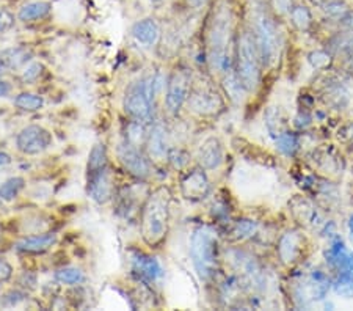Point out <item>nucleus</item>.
<instances>
[{
	"label": "nucleus",
	"mask_w": 353,
	"mask_h": 311,
	"mask_svg": "<svg viewBox=\"0 0 353 311\" xmlns=\"http://www.w3.org/2000/svg\"><path fill=\"white\" fill-rule=\"evenodd\" d=\"M254 230H256V225L254 222H252V220H241V222H237L232 234H236L237 239H243V237L253 234Z\"/></svg>",
	"instance_id": "nucleus-32"
},
{
	"label": "nucleus",
	"mask_w": 353,
	"mask_h": 311,
	"mask_svg": "<svg viewBox=\"0 0 353 311\" xmlns=\"http://www.w3.org/2000/svg\"><path fill=\"white\" fill-rule=\"evenodd\" d=\"M252 32L258 44L263 66H272L280 54V30L263 3H254L252 7Z\"/></svg>",
	"instance_id": "nucleus-4"
},
{
	"label": "nucleus",
	"mask_w": 353,
	"mask_h": 311,
	"mask_svg": "<svg viewBox=\"0 0 353 311\" xmlns=\"http://www.w3.org/2000/svg\"><path fill=\"white\" fill-rule=\"evenodd\" d=\"M0 60H2L3 66L10 68V70H18L32 60V50L22 46L8 48L0 52Z\"/></svg>",
	"instance_id": "nucleus-19"
},
{
	"label": "nucleus",
	"mask_w": 353,
	"mask_h": 311,
	"mask_svg": "<svg viewBox=\"0 0 353 311\" xmlns=\"http://www.w3.org/2000/svg\"><path fill=\"white\" fill-rule=\"evenodd\" d=\"M2 201H3V200H2V198H0V208H2Z\"/></svg>",
	"instance_id": "nucleus-42"
},
{
	"label": "nucleus",
	"mask_w": 353,
	"mask_h": 311,
	"mask_svg": "<svg viewBox=\"0 0 353 311\" xmlns=\"http://www.w3.org/2000/svg\"><path fill=\"white\" fill-rule=\"evenodd\" d=\"M349 226H350V236L353 237V217L350 219V225Z\"/></svg>",
	"instance_id": "nucleus-39"
},
{
	"label": "nucleus",
	"mask_w": 353,
	"mask_h": 311,
	"mask_svg": "<svg viewBox=\"0 0 353 311\" xmlns=\"http://www.w3.org/2000/svg\"><path fill=\"white\" fill-rule=\"evenodd\" d=\"M263 60L252 28H242L236 43V76L245 92H253L261 81Z\"/></svg>",
	"instance_id": "nucleus-3"
},
{
	"label": "nucleus",
	"mask_w": 353,
	"mask_h": 311,
	"mask_svg": "<svg viewBox=\"0 0 353 311\" xmlns=\"http://www.w3.org/2000/svg\"><path fill=\"white\" fill-rule=\"evenodd\" d=\"M146 148L148 154L154 161H163L168 156L167 132H165L163 124L156 123L151 128V131L146 135Z\"/></svg>",
	"instance_id": "nucleus-14"
},
{
	"label": "nucleus",
	"mask_w": 353,
	"mask_h": 311,
	"mask_svg": "<svg viewBox=\"0 0 353 311\" xmlns=\"http://www.w3.org/2000/svg\"><path fill=\"white\" fill-rule=\"evenodd\" d=\"M192 7H201V5L206 3V0H187Z\"/></svg>",
	"instance_id": "nucleus-38"
},
{
	"label": "nucleus",
	"mask_w": 353,
	"mask_h": 311,
	"mask_svg": "<svg viewBox=\"0 0 353 311\" xmlns=\"http://www.w3.org/2000/svg\"><path fill=\"white\" fill-rule=\"evenodd\" d=\"M290 21L292 24L299 28V30H308V28L312 26V16L311 11L303 7V5H294L292 10L289 11Z\"/></svg>",
	"instance_id": "nucleus-23"
},
{
	"label": "nucleus",
	"mask_w": 353,
	"mask_h": 311,
	"mask_svg": "<svg viewBox=\"0 0 353 311\" xmlns=\"http://www.w3.org/2000/svg\"><path fill=\"white\" fill-rule=\"evenodd\" d=\"M170 192L165 188L156 189L148 197L141 211V237L148 245L156 247L165 239L170 223Z\"/></svg>",
	"instance_id": "nucleus-2"
},
{
	"label": "nucleus",
	"mask_w": 353,
	"mask_h": 311,
	"mask_svg": "<svg viewBox=\"0 0 353 311\" xmlns=\"http://www.w3.org/2000/svg\"><path fill=\"white\" fill-rule=\"evenodd\" d=\"M57 236L54 233H46V234H33L22 237L14 244V248L22 253H43L48 252L50 247L55 245Z\"/></svg>",
	"instance_id": "nucleus-16"
},
{
	"label": "nucleus",
	"mask_w": 353,
	"mask_h": 311,
	"mask_svg": "<svg viewBox=\"0 0 353 311\" xmlns=\"http://www.w3.org/2000/svg\"><path fill=\"white\" fill-rule=\"evenodd\" d=\"M187 103H189L190 109L199 115H215L223 107V101H221L219 93L209 88L208 85L192 88Z\"/></svg>",
	"instance_id": "nucleus-9"
},
{
	"label": "nucleus",
	"mask_w": 353,
	"mask_h": 311,
	"mask_svg": "<svg viewBox=\"0 0 353 311\" xmlns=\"http://www.w3.org/2000/svg\"><path fill=\"white\" fill-rule=\"evenodd\" d=\"M273 8H275L276 13H289L294 7V0H272Z\"/></svg>",
	"instance_id": "nucleus-34"
},
{
	"label": "nucleus",
	"mask_w": 353,
	"mask_h": 311,
	"mask_svg": "<svg viewBox=\"0 0 353 311\" xmlns=\"http://www.w3.org/2000/svg\"><path fill=\"white\" fill-rule=\"evenodd\" d=\"M322 10L325 11L328 18L336 19V21H345L347 16H349L350 10L343 0H327L325 3L322 5Z\"/></svg>",
	"instance_id": "nucleus-25"
},
{
	"label": "nucleus",
	"mask_w": 353,
	"mask_h": 311,
	"mask_svg": "<svg viewBox=\"0 0 353 311\" xmlns=\"http://www.w3.org/2000/svg\"><path fill=\"white\" fill-rule=\"evenodd\" d=\"M181 192L190 201L204 200L210 192V183L203 167L193 168L181 181Z\"/></svg>",
	"instance_id": "nucleus-11"
},
{
	"label": "nucleus",
	"mask_w": 353,
	"mask_h": 311,
	"mask_svg": "<svg viewBox=\"0 0 353 311\" xmlns=\"http://www.w3.org/2000/svg\"><path fill=\"white\" fill-rule=\"evenodd\" d=\"M24 301H26V294L24 292H21L18 290H11L8 292H5L2 299H0V307H2V308H14Z\"/></svg>",
	"instance_id": "nucleus-28"
},
{
	"label": "nucleus",
	"mask_w": 353,
	"mask_h": 311,
	"mask_svg": "<svg viewBox=\"0 0 353 311\" xmlns=\"http://www.w3.org/2000/svg\"><path fill=\"white\" fill-rule=\"evenodd\" d=\"M192 90V71L189 68L179 66L170 74L165 94V106L172 113H178L187 103Z\"/></svg>",
	"instance_id": "nucleus-6"
},
{
	"label": "nucleus",
	"mask_w": 353,
	"mask_h": 311,
	"mask_svg": "<svg viewBox=\"0 0 353 311\" xmlns=\"http://www.w3.org/2000/svg\"><path fill=\"white\" fill-rule=\"evenodd\" d=\"M107 148L105 145L96 143L93 148H91L88 154V162H87V173H94L99 172V170L107 167Z\"/></svg>",
	"instance_id": "nucleus-21"
},
{
	"label": "nucleus",
	"mask_w": 353,
	"mask_h": 311,
	"mask_svg": "<svg viewBox=\"0 0 353 311\" xmlns=\"http://www.w3.org/2000/svg\"><path fill=\"white\" fill-rule=\"evenodd\" d=\"M152 103L150 96L145 93L141 82L134 83L128 90L126 98H124V110L132 120L148 123L152 120Z\"/></svg>",
	"instance_id": "nucleus-8"
},
{
	"label": "nucleus",
	"mask_w": 353,
	"mask_h": 311,
	"mask_svg": "<svg viewBox=\"0 0 353 311\" xmlns=\"http://www.w3.org/2000/svg\"><path fill=\"white\" fill-rule=\"evenodd\" d=\"M14 16L8 10H0V33H5L13 28Z\"/></svg>",
	"instance_id": "nucleus-33"
},
{
	"label": "nucleus",
	"mask_w": 353,
	"mask_h": 311,
	"mask_svg": "<svg viewBox=\"0 0 353 311\" xmlns=\"http://www.w3.org/2000/svg\"><path fill=\"white\" fill-rule=\"evenodd\" d=\"M0 292H2V281H0Z\"/></svg>",
	"instance_id": "nucleus-41"
},
{
	"label": "nucleus",
	"mask_w": 353,
	"mask_h": 311,
	"mask_svg": "<svg viewBox=\"0 0 353 311\" xmlns=\"http://www.w3.org/2000/svg\"><path fill=\"white\" fill-rule=\"evenodd\" d=\"M52 134L48 129L39 126V124H30L16 135V148L22 154L35 156L48 150L52 145Z\"/></svg>",
	"instance_id": "nucleus-7"
},
{
	"label": "nucleus",
	"mask_w": 353,
	"mask_h": 311,
	"mask_svg": "<svg viewBox=\"0 0 353 311\" xmlns=\"http://www.w3.org/2000/svg\"><path fill=\"white\" fill-rule=\"evenodd\" d=\"M43 65L38 63V61H33V63L28 65L21 74V81L24 83H33L35 81H38L39 76L43 74Z\"/></svg>",
	"instance_id": "nucleus-29"
},
{
	"label": "nucleus",
	"mask_w": 353,
	"mask_h": 311,
	"mask_svg": "<svg viewBox=\"0 0 353 311\" xmlns=\"http://www.w3.org/2000/svg\"><path fill=\"white\" fill-rule=\"evenodd\" d=\"M223 162V148L217 137H209L199 148V163L204 170H215Z\"/></svg>",
	"instance_id": "nucleus-15"
},
{
	"label": "nucleus",
	"mask_w": 353,
	"mask_h": 311,
	"mask_svg": "<svg viewBox=\"0 0 353 311\" xmlns=\"http://www.w3.org/2000/svg\"><path fill=\"white\" fill-rule=\"evenodd\" d=\"M11 275H13V268L3 258H0V281L10 280Z\"/></svg>",
	"instance_id": "nucleus-35"
},
{
	"label": "nucleus",
	"mask_w": 353,
	"mask_h": 311,
	"mask_svg": "<svg viewBox=\"0 0 353 311\" xmlns=\"http://www.w3.org/2000/svg\"><path fill=\"white\" fill-rule=\"evenodd\" d=\"M3 63H2V60H0V74H2V70H3Z\"/></svg>",
	"instance_id": "nucleus-40"
},
{
	"label": "nucleus",
	"mask_w": 353,
	"mask_h": 311,
	"mask_svg": "<svg viewBox=\"0 0 353 311\" xmlns=\"http://www.w3.org/2000/svg\"><path fill=\"white\" fill-rule=\"evenodd\" d=\"M87 192L88 195L93 198L96 203H104L110 201L113 197V190H115V185H113V179L110 174L109 167L99 170V172L94 173H87Z\"/></svg>",
	"instance_id": "nucleus-12"
},
{
	"label": "nucleus",
	"mask_w": 353,
	"mask_h": 311,
	"mask_svg": "<svg viewBox=\"0 0 353 311\" xmlns=\"http://www.w3.org/2000/svg\"><path fill=\"white\" fill-rule=\"evenodd\" d=\"M146 135H148V134H146V131H145L143 123L134 120L132 123L129 124V128H128L126 140L129 141V143L139 146V143H141V141H143V140L146 141Z\"/></svg>",
	"instance_id": "nucleus-27"
},
{
	"label": "nucleus",
	"mask_w": 353,
	"mask_h": 311,
	"mask_svg": "<svg viewBox=\"0 0 353 311\" xmlns=\"http://www.w3.org/2000/svg\"><path fill=\"white\" fill-rule=\"evenodd\" d=\"M305 239L295 231L284 233L278 241V254L284 264H294L299 261L301 252H303Z\"/></svg>",
	"instance_id": "nucleus-13"
},
{
	"label": "nucleus",
	"mask_w": 353,
	"mask_h": 311,
	"mask_svg": "<svg viewBox=\"0 0 353 311\" xmlns=\"http://www.w3.org/2000/svg\"><path fill=\"white\" fill-rule=\"evenodd\" d=\"M167 159L172 163L173 168L181 170L187 165V162H189V154L182 150H170Z\"/></svg>",
	"instance_id": "nucleus-31"
},
{
	"label": "nucleus",
	"mask_w": 353,
	"mask_h": 311,
	"mask_svg": "<svg viewBox=\"0 0 353 311\" xmlns=\"http://www.w3.org/2000/svg\"><path fill=\"white\" fill-rule=\"evenodd\" d=\"M26 179L21 177H13L5 181V183L0 185V198L3 201H13L16 197L19 195V192L24 189Z\"/></svg>",
	"instance_id": "nucleus-24"
},
{
	"label": "nucleus",
	"mask_w": 353,
	"mask_h": 311,
	"mask_svg": "<svg viewBox=\"0 0 353 311\" xmlns=\"http://www.w3.org/2000/svg\"><path fill=\"white\" fill-rule=\"evenodd\" d=\"M132 265H134V272L148 281H156L157 279H161L163 274L157 259L152 257H148V254H143V253L137 254L132 261Z\"/></svg>",
	"instance_id": "nucleus-17"
},
{
	"label": "nucleus",
	"mask_w": 353,
	"mask_h": 311,
	"mask_svg": "<svg viewBox=\"0 0 353 311\" xmlns=\"http://www.w3.org/2000/svg\"><path fill=\"white\" fill-rule=\"evenodd\" d=\"M152 2H161V0H152Z\"/></svg>",
	"instance_id": "nucleus-43"
},
{
	"label": "nucleus",
	"mask_w": 353,
	"mask_h": 311,
	"mask_svg": "<svg viewBox=\"0 0 353 311\" xmlns=\"http://www.w3.org/2000/svg\"><path fill=\"white\" fill-rule=\"evenodd\" d=\"M217 234L209 226H198L192 233L190 258L198 277L204 281L212 280L219 269Z\"/></svg>",
	"instance_id": "nucleus-5"
},
{
	"label": "nucleus",
	"mask_w": 353,
	"mask_h": 311,
	"mask_svg": "<svg viewBox=\"0 0 353 311\" xmlns=\"http://www.w3.org/2000/svg\"><path fill=\"white\" fill-rule=\"evenodd\" d=\"M55 280L63 283V285H79L85 280L83 272L77 268H63L55 272Z\"/></svg>",
	"instance_id": "nucleus-26"
},
{
	"label": "nucleus",
	"mask_w": 353,
	"mask_h": 311,
	"mask_svg": "<svg viewBox=\"0 0 353 311\" xmlns=\"http://www.w3.org/2000/svg\"><path fill=\"white\" fill-rule=\"evenodd\" d=\"M13 104L22 112H38L39 109H43L44 99L43 96L35 93H19L14 98Z\"/></svg>",
	"instance_id": "nucleus-22"
},
{
	"label": "nucleus",
	"mask_w": 353,
	"mask_h": 311,
	"mask_svg": "<svg viewBox=\"0 0 353 311\" xmlns=\"http://www.w3.org/2000/svg\"><path fill=\"white\" fill-rule=\"evenodd\" d=\"M132 37L143 46H154L161 37V28L154 19H141L134 24Z\"/></svg>",
	"instance_id": "nucleus-18"
},
{
	"label": "nucleus",
	"mask_w": 353,
	"mask_h": 311,
	"mask_svg": "<svg viewBox=\"0 0 353 311\" xmlns=\"http://www.w3.org/2000/svg\"><path fill=\"white\" fill-rule=\"evenodd\" d=\"M10 85L5 81H0V98H5V96L10 94Z\"/></svg>",
	"instance_id": "nucleus-36"
},
{
	"label": "nucleus",
	"mask_w": 353,
	"mask_h": 311,
	"mask_svg": "<svg viewBox=\"0 0 353 311\" xmlns=\"http://www.w3.org/2000/svg\"><path fill=\"white\" fill-rule=\"evenodd\" d=\"M276 145L284 154H290L295 148H297V140H295L294 135H290V132H283L278 135L276 139Z\"/></svg>",
	"instance_id": "nucleus-30"
},
{
	"label": "nucleus",
	"mask_w": 353,
	"mask_h": 311,
	"mask_svg": "<svg viewBox=\"0 0 353 311\" xmlns=\"http://www.w3.org/2000/svg\"><path fill=\"white\" fill-rule=\"evenodd\" d=\"M10 162H11L10 154H7V152H3V151H0V167L8 165Z\"/></svg>",
	"instance_id": "nucleus-37"
},
{
	"label": "nucleus",
	"mask_w": 353,
	"mask_h": 311,
	"mask_svg": "<svg viewBox=\"0 0 353 311\" xmlns=\"http://www.w3.org/2000/svg\"><path fill=\"white\" fill-rule=\"evenodd\" d=\"M232 35V11L228 2L221 0L214 10L208 30L209 61L215 70L226 71L230 63V48Z\"/></svg>",
	"instance_id": "nucleus-1"
},
{
	"label": "nucleus",
	"mask_w": 353,
	"mask_h": 311,
	"mask_svg": "<svg viewBox=\"0 0 353 311\" xmlns=\"http://www.w3.org/2000/svg\"><path fill=\"white\" fill-rule=\"evenodd\" d=\"M50 10H52V5L49 2H30L19 10L18 18L22 22L38 21L46 18L50 13Z\"/></svg>",
	"instance_id": "nucleus-20"
},
{
	"label": "nucleus",
	"mask_w": 353,
	"mask_h": 311,
	"mask_svg": "<svg viewBox=\"0 0 353 311\" xmlns=\"http://www.w3.org/2000/svg\"><path fill=\"white\" fill-rule=\"evenodd\" d=\"M118 159L123 163V167L135 178L143 179L150 174V162L141 154L139 146L129 143L128 140H124L118 146Z\"/></svg>",
	"instance_id": "nucleus-10"
}]
</instances>
